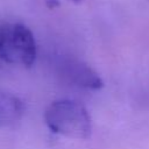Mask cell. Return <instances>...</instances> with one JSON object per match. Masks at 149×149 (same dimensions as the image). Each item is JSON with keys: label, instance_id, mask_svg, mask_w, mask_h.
<instances>
[{"label": "cell", "instance_id": "5", "mask_svg": "<svg viewBox=\"0 0 149 149\" xmlns=\"http://www.w3.org/2000/svg\"><path fill=\"white\" fill-rule=\"evenodd\" d=\"M71 1H72V2H80L81 0H71Z\"/></svg>", "mask_w": 149, "mask_h": 149}, {"label": "cell", "instance_id": "4", "mask_svg": "<svg viewBox=\"0 0 149 149\" xmlns=\"http://www.w3.org/2000/svg\"><path fill=\"white\" fill-rule=\"evenodd\" d=\"M23 113V101L14 93L0 88V128L17 122Z\"/></svg>", "mask_w": 149, "mask_h": 149}, {"label": "cell", "instance_id": "3", "mask_svg": "<svg viewBox=\"0 0 149 149\" xmlns=\"http://www.w3.org/2000/svg\"><path fill=\"white\" fill-rule=\"evenodd\" d=\"M62 74L73 85L87 90H99L104 86L100 76L80 61H65L62 63Z\"/></svg>", "mask_w": 149, "mask_h": 149}, {"label": "cell", "instance_id": "2", "mask_svg": "<svg viewBox=\"0 0 149 149\" xmlns=\"http://www.w3.org/2000/svg\"><path fill=\"white\" fill-rule=\"evenodd\" d=\"M37 45L33 31L20 22H0V61L6 64L31 66Z\"/></svg>", "mask_w": 149, "mask_h": 149}, {"label": "cell", "instance_id": "1", "mask_svg": "<svg viewBox=\"0 0 149 149\" xmlns=\"http://www.w3.org/2000/svg\"><path fill=\"white\" fill-rule=\"evenodd\" d=\"M44 122L55 134L84 140L91 136L92 120L87 108L74 99H57L44 112Z\"/></svg>", "mask_w": 149, "mask_h": 149}]
</instances>
